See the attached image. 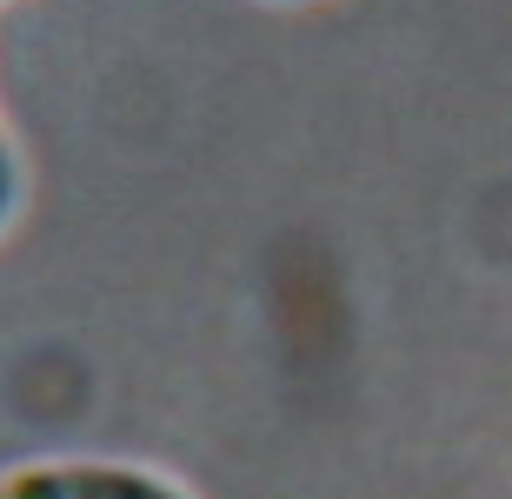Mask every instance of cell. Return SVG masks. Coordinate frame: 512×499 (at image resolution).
Instances as JSON below:
<instances>
[{
	"label": "cell",
	"instance_id": "cell-1",
	"mask_svg": "<svg viewBox=\"0 0 512 499\" xmlns=\"http://www.w3.org/2000/svg\"><path fill=\"white\" fill-rule=\"evenodd\" d=\"M0 499H193L180 480L127 460H27L0 473Z\"/></svg>",
	"mask_w": 512,
	"mask_h": 499
},
{
	"label": "cell",
	"instance_id": "cell-2",
	"mask_svg": "<svg viewBox=\"0 0 512 499\" xmlns=\"http://www.w3.org/2000/svg\"><path fill=\"white\" fill-rule=\"evenodd\" d=\"M14 200H20V160H14V147H7V134H0V227H7Z\"/></svg>",
	"mask_w": 512,
	"mask_h": 499
},
{
	"label": "cell",
	"instance_id": "cell-3",
	"mask_svg": "<svg viewBox=\"0 0 512 499\" xmlns=\"http://www.w3.org/2000/svg\"><path fill=\"white\" fill-rule=\"evenodd\" d=\"M280 7H300V0H280Z\"/></svg>",
	"mask_w": 512,
	"mask_h": 499
}]
</instances>
